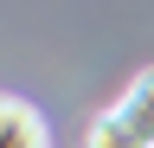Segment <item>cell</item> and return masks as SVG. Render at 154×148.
<instances>
[{"instance_id":"1","label":"cell","mask_w":154,"mask_h":148,"mask_svg":"<svg viewBox=\"0 0 154 148\" xmlns=\"http://www.w3.org/2000/svg\"><path fill=\"white\" fill-rule=\"evenodd\" d=\"M0 148H51L45 116L26 97H0Z\"/></svg>"},{"instance_id":"2","label":"cell","mask_w":154,"mask_h":148,"mask_svg":"<svg viewBox=\"0 0 154 148\" xmlns=\"http://www.w3.org/2000/svg\"><path fill=\"white\" fill-rule=\"evenodd\" d=\"M84 148H154V142H148L141 129L122 116V109H103V116L84 129Z\"/></svg>"},{"instance_id":"3","label":"cell","mask_w":154,"mask_h":148,"mask_svg":"<svg viewBox=\"0 0 154 148\" xmlns=\"http://www.w3.org/2000/svg\"><path fill=\"white\" fill-rule=\"evenodd\" d=\"M116 109H122V116H128V122H135V129H141V135L154 142V65H148L141 77L122 90V97H116Z\"/></svg>"}]
</instances>
